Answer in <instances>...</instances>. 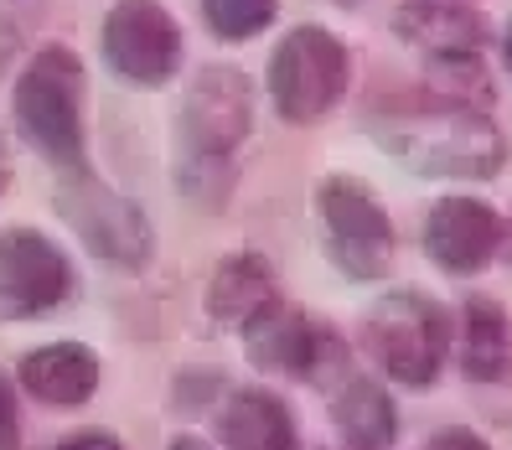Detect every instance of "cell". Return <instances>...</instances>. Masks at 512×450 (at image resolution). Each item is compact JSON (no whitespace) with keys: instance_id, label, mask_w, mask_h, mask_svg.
<instances>
[{"instance_id":"cell-1","label":"cell","mask_w":512,"mask_h":450,"mask_svg":"<svg viewBox=\"0 0 512 450\" xmlns=\"http://www.w3.org/2000/svg\"><path fill=\"white\" fill-rule=\"evenodd\" d=\"M373 135L388 156H399L419 176H497L507 161V140L481 109L471 104H419V109H388L373 119Z\"/></svg>"},{"instance_id":"cell-17","label":"cell","mask_w":512,"mask_h":450,"mask_svg":"<svg viewBox=\"0 0 512 450\" xmlns=\"http://www.w3.org/2000/svg\"><path fill=\"white\" fill-rule=\"evenodd\" d=\"M512 363V332L497 300L476 295L466 300V347H461V368L476 383H497Z\"/></svg>"},{"instance_id":"cell-4","label":"cell","mask_w":512,"mask_h":450,"mask_svg":"<svg viewBox=\"0 0 512 450\" xmlns=\"http://www.w3.org/2000/svg\"><path fill=\"white\" fill-rule=\"evenodd\" d=\"M445 342H450V321L435 300L419 295V290L383 295L363 321L368 357H378V368L404 388L435 383V373L445 363Z\"/></svg>"},{"instance_id":"cell-5","label":"cell","mask_w":512,"mask_h":450,"mask_svg":"<svg viewBox=\"0 0 512 450\" xmlns=\"http://www.w3.org/2000/svg\"><path fill=\"white\" fill-rule=\"evenodd\" d=\"M269 94L290 125H311L347 94V47L321 26H295L269 57Z\"/></svg>"},{"instance_id":"cell-21","label":"cell","mask_w":512,"mask_h":450,"mask_svg":"<svg viewBox=\"0 0 512 450\" xmlns=\"http://www.w3.org/2000/svg\"><path fill=\"white\" fill-rule=\"evenodd\" d=\"M430 450H487V440H481L476 430H440L435 440H430Z\"/></svg>"},{"instance_id":"cell-24","label":"cell","mask_w":512,"mask_h":450,"mask_svg":"<svg viewBox=\"0 0 512 450\" xmlns=\"http://www.w3.org/2000/svg\"><path fill=\"white\" fill-rule=\"evenodd\" d=\"M502 52H507V68H512V26H507V42H502Z\"/></svg>"},{"instance_id":"cell-8","label":"cell","mask_w":512,"mask_h":450,"mask_svg":"<svg viewBox=\"0 0 512 450\" xmlns=\"http://www.w3.org/2000/svg\"><path fill=\"white\" fill-rule=\"evenodd\" d=\"M73 295L68 254L37 228L0 233V321H32Z\"/></svg>"},{"instance_id":"cell-9","label":"cell","mask_w":512,"mask_h":450,"mask_svg":"<svg viewBox=\"0 0 512 450\" xmlns=\"http://www.w3.org/2000/svg\"><path fill=\"white\" fill-rule=\"evenodd\" d=\"M104 63L140 88H161L182 68V32L156 0H114L104 16Z\"/></svg>"},{"instance_id":"cell-14","label":"cell","mask_w":512,"mask_h":450,"mask_svg":"<svg viewBox=\"0 0 512 450\" xmlns=\"http://www.w3.org/2000/svg\"><path fill=\"white\" fill-rule=\"evenodd\" d=\"M218 430H223L228 450H295L300 445L295 414L269 388H238V394H228Z\"/></svg>"},{"instance_id":"cell-10","label":"cell","mask_w":512,"mask_h":450,"mask_svg":"<svg viewBox=\"0 0 512 450\" xmlns=\"http://www.w3.org/2000/svg\"><path fill=\"white\" fill-rule=\"evenodd\" d=\"M249 357L269 373H290V378H306V383H331L337 373H347V347L331 326H316L306 311L295 306H275L264 311L249 332Z\"/></svg>"},{"instance_id":"cell-16","label":"cell","mask_w":512,"mask_h":450,"mask_svg":"<svg viewBox=\"0 0 512 450\" xmlns=\"http://www.w3.org/2000/svg\"><path fill=\"white\" fill-rule=\"evenodd\" d=\"M331 425L347 440V450H388L399 435V414H394V399L383 394V383L347 378L342 394L331 399Z\"/></svg>"},{"instance_id":"cell-6","label":"cell","mask_w":512,"mask_h":450,"mask_svg":"<svg viewBox=\"0 0 512 450\" xmlns=\"http://www.w3.org/2000/svg\"><path fill=\"white\" fill-rule=\"evenodd\" d=\"M316 213L326 228V254L347 280H378L394 264V223L378 197L352 176H326L316 187Z\"/></svg>"},{"instance_id":"cell-13","label":"cell","mask_w":512,"mask_h":450,"mask_svg":"<svg viewBox=\"0 0 512 450\" xmlns=\"http://www.w3.org/2000/svg\"><path fill=\"white\" fill-rule=\"evenodd\" d=\"M280 306V290H275V269H269L264 254H228L213 275V290H207V316L218 326H249Z\"/></svg>"},{"instance_id":"cell-23","label":"cell","mask_w":512,"mask_h":450,"mask_svg":"<svg viewBox=\"0 0 512 450\" xmlns=\"http://www.w3.org/2000/svg\"><path fill=\"white\" fill-rule=\"evenodd\" d=\"M6 182H11V161H6V140H0V192H6Z\"/></svg>"},{"instance_id":"cell-22","label":"cell","mask_w":512,"mask_h":450,"mask_svg":"<svg viewBox=\"0 0 512 450\" xmlns=\"http://www.w3.org/2000/svg\"><path fill=\"white\" fill-rule=\"evenodd\" d=\"M171 450H213V445L197 440V435H182V440H171Z\"/></svg>"},{"instance_id":"cell-25","label":"cell","mask_w":512,"mask_h":450,"mask_svg":"<svg viewBox=\"0 0 512 450\" xmlns=\"http://www.w3.org/2000/svg\"><path fill=\"white\" fill-rule=\"evenodd\" d=\"M342 6H357V0H342Z\"/></svg>"},{"instance_id":"cell-20","label":"cell","mask_w":512,"mask_h":450,"mask_svg":"<svg viewBox=\"0 0 512 450\" xmlns=\"http://www.w3.org/2000/svg\"><path fill=\"white\" fill-rule=\"evenodd\" d=\"M57 450H125L114 435H104V430H78V435H63L57 440Z\"/></svg>"},{"instance_id":"cell-19","label":"cell","mask_w":512,"mask_h":450,"mask_svg":"<svg viewBox=\"0 0 512 450\" xmlns=\"http://www.w3.org/2000/svg\"><path fill=\"white\" fill-rule=\"evenodd\" d=\"M0 450H21V409L6 373H0Z\"/></svg>"},{"instance_id":"cell-15","label":"cell","mask_w":512,"mask_h":450,"mask_svg":"<svg viewBox=\"0 0 512 450\" xmlns=\"http://www.w3.org/2000/svg\"><path fill=\"white\" fill-rule=\"evenodd\" d=\"M394 32L409 37L414 47H425L430 57H476L481 47V16L450 0H409L394 16Z\"/></svg>"},{"instance_id":"cell-7","label":"cell","mask_w":512,"mask_h":450,"mask_svg":"<svg viewBox=\"0 0 512 450\" xmlns=\"http://www.w3.org/2000/svg\"><path fill=\"white\" fill-rule=\"evenodd\" d=\"M57 213L73 223V233L99 259H109L119 269H140L150 259V218L130 197H119L104 182H94L88 171H73L68 182L57 187Z\"/></svg>"},{"instance_id":"cell-2","label":"cell","mask_w":512,"mask_h":450,"mask_svg":"<svg viewBox=\"0 0 512 450\" xmlns=\"http://www.w3.org/2000/svg\"><path fill=\"white\" fill-rule=\"evenodd\" d=\"M254 125V88L238 68H207L182 109V187L218 202L228 187V156Z\"/></svg>"},{"instance_id":"cell-3","label":"cell","mask_w":512,"mask_h":450,"mask_svg":"<svg viewBox=\"0 0 512 450\" xmlns=\"http://www.w3.org/2000/svg\"><path fill=\"white\" fill-rule=\"evenodd\" d=\"M78 94H83V68L68 47H42L32 63L16 78V125L32 140V150H42V161L73 171L83 166V114H78Z\"/></svg>"},{"instance_id":"cell-18","label":"cell","mask_w":512,"mask_h":450,"mask_svg":"<svg viewBox=\"0 0 512 450\" xmlns=\"http://www.w3.org/2000/svg\"><path fill=\"white\" fill-rule=\"evenodd\" d=\"M275 6L280 0H202V16L223 42H249L275 21Z\"/></svg>"},{"instance_id":"cell-12","label":"cell","mask_w":512,"mask_h":450,"mask_svg":"<svg viewBox=\"0 0 512 450\" xmlns=\"http://www.w3.org/2000/svg\"><path fill=\"white\" fill-rule=\"evenodd\" d=\"M21 388L52 409L88 404L99 388V357L83 342H47L21 357Z\"/></svg>"},{"instance_id":"cell-11","label":"cell","mask_w":512,"mask_h":450,"mask_svg":"<svg viewBox=\"0 0 512 450\" xmlns=\"http://www.w3.org/2000/svg\"><path fill=\"white\" fill-rule=\"evenodd\" d=\"M502 244V218L476 197H440L425 218V254L450 275H476Z\"/></svg>"},{"instance_id":"cell-26","label":"cell","mask_w":512,"mask_h":450,"mask_svg":"<svg viewBox=\"0 0 512 450\" xmlns=\"http://www.w3.org/2000/svg\"><path fill=\"white\" fill-rule=\"evenodd\" d=\"M507 259H512V244H507Z\"/></svg>"}]
</instances>
